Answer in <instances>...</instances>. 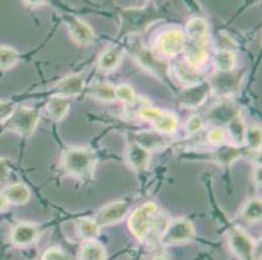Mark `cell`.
<instances>
[{"mask_svg":"<svg viewBox=\"0 0 262 260\" xmlns=\"http://www.w3.org/2000/svg\"><path fill=\"white\" fill-rule=\"evenodd\" d=\"M97 155L89 147H68L61 155V167L68 175L88 180L94 175Z\"/></svg>","mask_w":262,"mask_h":260,"instance_id":"1","label":"cell"},{"mask_svg":"<svg viewBox=\"0 0 262 260\" xmlns=\"http://www.w3.org/2000/svg\"><path fill=\"white\" fill-rule=\"evenodd\" d=\"M121 26L119 35L139 34L146 30L149 25L161 18L156 7L147 6L146 8H127L120 12Z\"/></svg>","mask_w":262,"mask_h":260,"instance_id":"2","label":"cell"},{"mask_svg":"<svg viewBox=\"0 0 262 260\" xmlns=\"http://www.w3.org/2000/svg\"><path fill=\"white\" fill-rule=\"evenodd\" d=\"M158 206L154 202H147L142 206L137 207L130 214L128 219V226L132 234L141 242H144L149 234L156 228Z\"/></svg>","mask_w":262,"mask_h":260,"instance_id":"3","label":"cell"},{"mask_svg":"<svg viewBox=\"0 0 262 260\" xmlns=\"http://www.w3.org/2000/svg\"><path fill=\"white\" fill-rule=\"evenodd\" d=\"M39 109L34 107H18L13 109L6 123L3 124L4 129L9 132L17 133L23 137H30L34 134L37 129L38 123H39Z\"/></svg>","mask_w":262,"mask_h":260,"instance_id":"4","label":"cell"},{"mask_svg":"<svg viewBox=\"0 0 262 260\" xmlns=\"http://www.w3.org/2000/svg\"><path fill=\"white\" fill-rule=\"evenodd\" d=\"M187 38L180 29H167L157 37L154 42V49L157 54L164 57H175L184 52Z\"/></svg>","mask_w":262,"mask_h":260,"instance_id":"5","label":"cell"},{"mask_svg":"<svg viewBox=\"0 0 262 260\" xmlns=\"http://www.w3.org/2000/svg\"><path fill=\"white\" fill-rule=\"evenodd\" d=\"M139 116L142 120L153 124L154 129L161 134H173L179 126V119L175 113L154 107H142L140 108Z\"/></svg>","mask_w":262,"mask_h":260,"instance_id":"6","label":"cell"},{"mask_svg":"<svg viewBox=\"0 0 262 260\" xmlns=\"http://www.w3.org/2000/svg\"><path fill=\"white\" fill-rule=\"evenodd\" d=\"M194 238V226L187 219H175L170 221L164 232L161 234L162 245H180L189 242Z\"/></svg>","mask_w":262,"mask_h":260,"instance_id":"7","label":"cell"},{"mask_svg":"<svg viewBox=\"0 0 262 260\" xmlns=\"http://www.w3.org/2000/svg\"><path fill=\"white\" fill-rule=\"evenodd\" d=\"M133 59L141 68L156 76L159 80L168 77V64L157 56L151 50L140 46L133 52Z\"/></svg>","mask_w":262,"mask_h":260,"instance_id":"8","label":"cell"},{"mask_svg":"<svg viewBox=\"0 0 262 260\" xmlns=\"http://www.w3.org/2000/svg\"><path fill=\"white\" fill-rule=\"evenodd\" d=\"M228 246L232 254L240 260H253L256 243L239 226H233L228 232Z\"/></svg>","mask_w":262,"mask_h":260,"instance_id":"9","label":"cell"},{"mask_svg":"<svg viewBox=\"0 0 262 260\" xmlns=\"http://www.w3.org/2000/svg\"><path fill=\"white\" fill-rule=\"evenodd\" d=\"M243 76L232 72H218L208 81L210 89L222 97H230L240 90Z\"/></svg>","mask_w":262,"mask_h":260,"instance_id":"10","label":"cell"},{"mask_svg":"<svg viewBox=\"0 0 262 260\" xmlns=\"http://www.w3.org/2000/svg\"><path fill=\"white\" fill-rule=\"evenodd\" d=\"M128 209H129V204L125 200H115L99 209L95 215L94 221L98 224L99 228L114 225V224L120 223L127 216Z\"/></svg>","mask_w":262,"mask_h":260,"instance_id":"11","label":"cell"},{"mask_svg":"<svg viewBox=\"0 0 262 260\" xmlns=\"http://www.w3.org/2000/svg\"><path fill=\"white\" fill-rule=\"evenodd\" d=\"M211 89L208 81H202L197 85L188 86L179 95V103L185 108H196L208 99Z\"/></svg>","mask_w":262,"mask_h":260,"instance_id":"12","label":"cell"},{"mask_svg":"<svg viewBox=\"0 0 262 260\" xmlns=\"http://www.w3.org/2000/svg\"><path fill=\"white\" fill-rule=\"evenodd\" d=\"M64 21L67 23L71 38L75 40V43H77L80 46H88L94 40V32L85 21L76 17L73 14H66Z\"/></svg>","mask_w":262,"mask_h":260,"instance_id":"13","label":"cell"},{"mask_svg":"<svg viewBox=\"0 0 262 260\" xmlns=\"http://www.w3.org/2000/svg\"><path fill=\"white\" fill-rule=\"evenodd\" d=\"M209 40H187L184 49V61L193 69L200 70L208 63Z\"/></svg>","mask_w":262,"mask_h":260,"instance_id":"14","label":"cell"},{"mask_svg":"<svg viewBox=\"0 0 262 260\" xmlns=\"http://www.w3.org/2000/svg\"><path fill=\"white\" fill-rule=\"evenodd\" d=\"M39 235V228L37 224L28 223H17L11 230V242L17 247L30 246L37 241Z\"/></svg>","mask_w":262,"mask_h":260,"instance_id":"15","label":"cell"},{"mask_svg":"<svg viewBox=\"0 0 262 260\" xmlns=\"http://www.w3.org/2000/svg\"><path fill=\"white\" fill-rule=\"evenodd\" d=\"M237 116H240L239 106H236L233 102H228V100L215 104L208 112V120L215 124L216 126L227 125L231 120Z\"/></svg>","mask_w":262,"mask_h":260,"instance_id":"16","label":"cell"},{"mask_svg":"<svg viewBox=\"0 0 262 260\" xmlns=\"http://www.w3.org/2000/svg\"><path fill=\"white\" fill-rule=\"evenodd\" d=\"M85 90V80L81 75L73 73L61 78L56 85L54 86L55 95L63 98H73L82 94Z\"/></svg>","mask_w":262,"mask_h":260,"instance_id":"17","label":"cell"},{"mask_svg":"<svg viewBox=\"0 0 262 260\" xmlns=\"http://www.w3.org/2000/svg\"><path fill=\"white\" fill-rule=\"evenodd\" d=\"M151 151L145 149L137 142H132L125 151V161L135 171H145L150 164Z\"/></svg>","mask_w":262,"mask_h":260,"instance_id":"18","label":"cell"},{"mask_svg":"<svg viewBox=\"0 0 262 260\" xmlns=\"http://www.w3.org/2000/svg\"><path fill=\"white\" fill-rule=\"evenodd\" d=\"M124 57V49L123 47L114 44L104 50L98 59V69L103 73H111L116 70L119 65L121 64Z\"/></svg>","mask_w":262,"mask_h":260,"instance_id":"19","label":"cell"},{"mask_svg":"<svg viewBox=\"0 0 262 260\" xmlns=\"http://www.w3.org/2000/svg\"><path fill=\"white\" fill-rule=\"evenodd\" d=\"M172 70L175 77L178 78L179 82L182 83L184 87L197 85V83L204 81V77H202V75L200 73V70L193 69L192 66L188 65L184 60L176 61L172 66Z\"/></svg>","mask_w":262,"mask_h":260,"instance_id":"20","label":"cell"},{"mask_svg":"<svg viewBox=\"0 0 262 260\" xmlns=\"http://www.w3.org/2000/svg\"><path fill=\"white\" fill-rule=\"evenodd\" d=\"M3 194L6 195L9 204H15V206H25L32 197V192L24 182L12 183L4 189Z\"/></svg>","mask_w":262,"mask_h":260,"instance_id":"21","label":"cell"},{"mask_svg":"<svg viewBox=\"0 0 262 260\" xmlns=\"http://www.w3.org/2000/svg\"><path fill=\"white\" fill-rule=\"evenodd\" d=\"M187 40H209V23L202 17L190 18L185 26Z\"/></svg>","mask_w":262,"mask_h":260,"instance_id":"22","label":"cell"},{"mask_svg":"<svg viewBox=\"0 0 262 260\" xmlns=\"http://www.w3.org/2000/svg\"><path fill=\"white\" fill-rule=\"evenodd\" d=\"M71 103L68 98L59 97V95H54L50 98V100L46 104V112L51 120L54 121H61L66 117L68 112H70Z\"/></svg>","mask_w":262,"mask_h":260,"instance_id":"23","label":"cell"},{"mask_svg":"<svg viewBox=\"0 0 262 260\" xmlns=\"http://www.w3.org/2000/svg\"><path fill=\"white\" fill-rule=\"evenodd\" d=\"M80 260H106L107 252L104 246L98 241L89 240L81 246Z\"/></svg>","mask_w":262,"mask_h":260,"instance_id":"24","label":"cell"},{"mask_svg":"<svg viewBox=\"0 0 262 260\" xmlns=\"http://www.w3.org/2000/svg\"><path fill=\"white\" fill-rule=\"evenodd\" d=\"M214 64L218 72H232L237 64L236 54L230 49H221L214 55Z\"/></svg>","mask_w":262,"mask_h":260,"instance_id":"25","label":"cell"},{"mask_svg":"<svg viewBox=\"0 0 262 260\" xmlns=\"http://www.w3.org/2000/svg\"><path fill=\"white\" fill-rule=\"evenodd\" d=\"M89 95L94 99L103 102V103H110L115 100V86L110 85L107 82H95L90 85L88 89Z\"/></svg>","mask_w":262,"mask_h":260,"instance_id":"26","label":"cell"},{"mask_svg":"<svg viewBox=\"0 0 262 260\" xmlns=\"http://www.w3.org/2000/svg\"><path fill=\"white\" fill-rule=\"evenodd\" d=\"M245 132H247V125L240 116H237L227 124V135L232 139L236 147L244 145Z\"/></svg>","mask_w":262,"mask_h":260,"instance_id":"27","label":"cell"},{"mask_svg":"<svg viewBox=\"0 0 262 260\" xmlns=\"http://www.w3.org/2000/svg\"><path fill=\"white\" fill-rule=\"evenodd\" d=\"M76 229H77L78 235L85 241L95 240V238L98 237L99 230H101L98 224L89 218H84L77 220V223H76Z\"/></svg>","mask_w":262,"mask_h":260,"instance_id":"28","label":"cell"},{"mask_svg":"<svg viewBox=\"0 0 262 260\" xmlns=\"http://www.w3.org/2000/svg\"><path fill=\"white\" fill-rule=\"evenodd\" d=\"M222 149L214 152L211 159L221 166L230 167L233 161L240 157V150L236 146H221Z\"/></svg>","mask_w":262,"mask_h":260,"instance_id":"29","label":"cell"},{"mask_svg":"<svg viewBox=\"0 0 262 260\" xmlns=\"http://www.w3.org/2000/svg\"><path fill=\"white\" fill-rule=\"evenodd\" d=\"M240 216H242L243 220H245L247 223H257V221L261 220V216H262L261 199L256 198V199H251L249 202H247V204L243 207Z\"/></svg>","mask_w":262,"mask_h":260,"instance_id":"30","label":"cell"},{"mask_svg":"<svg viewBox=\"0 0 262 260\" xmlns=\"http://www.w3.org/2000/svg\"><path fill=\"white\" fill-rule=\"evenodd\" d=\"M139 145L144 146L145 149H147L149 151L151 150H161L162 147L166 145L164 143V138L159 135V133H139V134H136V140Z\"/></svg>","mask_w":262,"mask_h":260,"instance_id":"31","label":"cell"},{"mask_svg":"<svg viewBox=\"0 0 262 260\" xmlns=\"http://www.w3.org/2000/svg\"><path fill=\"white\" fill-rule=\"evenodd\" d=\"M20 60L17 50L9 46H0V69H11Z\"/></svg>","mask_w":262,"mask_h":260,"instance_id":"32","label":"cell"},{"mask_svg":"<svg viewBox=\"0 0 262 260\" xmlns=\"http://www.w3.org/2000/svg\"><path fill=\"white\" fill-rule=\"evenodd\" d=\"M261 126L252 125L247 126V132H245V140L244 145L251 150V151H259L261 150Z\"/></svg>","mask_w":262,"mask_h":260,"instance_id":"33","label":"cell"},{"mask_svg":"<svg viewBox=\"0 0 262 260\" xmlns=\"http://www.w3.org/2000/svg\"><path fill=\"white\" fill-rule=\"evenodd\" d=\"M115 100H119L121 103L130 106V104L136 103L137 95H136L132 86L123 83V85H119L115 87Z\"/></svg>","mask_w":262,"mask_h":260,"instance_id":"34","label":"cell"},{"mask_svg":"<svg viewBox=\"0 0 262 260\" xmlns=\"http://www.w3.org/2000/svg\"><path fill=\"white\" fill-rule=\"evenodd\" d=\"M226 139H227V133L221 126L211 128L208 132V140L213 146H223L226 143Z\"/></svg>","mask_w":262,"mask_h":260,"instance_id":"35","label":"cell"},{"mask_svg":"<svg viewBox=\"0 0 262 260\" xmlns=\"http://www.w3.org/2000/svg\"><path fill=\"white\" fill-rule=\"evenodd\" d=\"M202 128H204V120L199 114L190 116L187 120V124H185V129H187L188 134H197L199 132H201Z\"/></svg>","mask_w":262,"mask_h":260,"instance_id":"36","label":"cell"},{"mask_svg":"<svg viewBox=\"0 0 262 260\" xmlns=\"http://www.w3.org/2000/svg\"><path fill=\"white\" fill-rule=\"evenodd\" d=\"M40 260H66V255L61 251V249L54 246L47 249L46 251L42 255V259Z\"/></svg>","mask_w":262,"mask_h":260,"instance_id":"37","label":"cell"},{"mask_svg":"<svg viewBox=\"0 0 262 260\" xmlns=\"http://www.w3.org/2000/svg\"><path fill=\"white\" fill-rule=\"evenodd\" d=\"M15 107L12 102H6V100H0V124L6 123L7 119L11 116Z\"/></svg>","mask_w":262,"mask_h":260,"instance_id":"38","label":"cell"},{"mask_svg":"<svg viewBox=\"0 0 262 260\" xmlns=\"http://www.w3.org/2000/svg\"><path fill=\"white\" fill-rule=\"evenodd\" d=\"M9 173H11V169H9L8 161L3 157H0V183L6 182L8 180Z\"/></svg>","mask_w":262,"mask_h":260,"instance_id":"39","label":"cell"},{"mask_svg":"<svg viewBox=\"0 0 262 260\" xmlns=\"http://www.w3.org/2000/svg\"><path fill=\"white\" fill-rule=\"evenodd\" d=\"M253 178L254 183L257 186H261V166H257L253 171Z\"/></svg>","mask_w":262,"mask_h":260,"instance_id":"40","label":"cell"},{"mask_svg":"<svg viewBox=\"0 0 262 260\" xmlns=\"http://www.w3.org/2000/svg\"><path fill=\"white\" fill-rule=\"evenodd\" d=\"M49 0H24V3L29 7H39L43 6L45 3H47Z\"/></svg>","mask_w":262,"mask_h":260,"instance_id":"41","label":"cell"},{"mask_svg":"<svg viewBox=\"0 0 262 260\" xmlns=\"http://www.w3.org/2000/svg\"><path fill=\"white\" fill-rule=\"evenodd\" d=\"M9 206V202L7 200L6 195L3 194V193H0V212L6 211L7 208H8Z\"/></svg>","mask_w":262,"mask_h":260,"instance_id":"42","label":"cell"},{"mask_svg":"<svg viewBox=\"0 0 262 260\" xmlns=\"http://www.w3.org/2000/svg\"><path fill=\"white\" fill-rule=\"evenodd\" d=\"M151 260H168V259H167V256H166V255L159 254V255H156V256H154Z\"/></svg>","mask_w":262,"mask_h":260,"instance_id":"43","label":"cell"}]
</instances>
